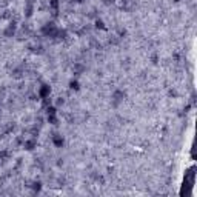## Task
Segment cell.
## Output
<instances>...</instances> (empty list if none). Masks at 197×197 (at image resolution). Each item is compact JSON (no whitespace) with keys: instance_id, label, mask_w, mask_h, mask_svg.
Listing matches in <instances>:
<instances>
[{"instance_id":"3957f363","label":"cell","mask_w":197,"mask_h":197,"mask_svg":"<svg viewBox=\"0 0 197 197\" xmlns=\"http://www.w3.org/2000/svg\"><path fill=\"white\" fill-rule=\"evenodd\" d=\"M69 85H71V88H73V89H79V83L77 82H71Z\"/></svg>"},{"instance_id":"7a4b0ae2","label":"cell","mask_w":197,"mask_h":197,"mask_svg":"<svg viewBox=\"0 0 197 197\" xmlns=\"http://www.w3.org/2000/svg\"><path fill=\"white\" fill-rule=\"evenodd\" d=\"M52 140H54V145L56 146H62L63 145V139L62 137H57V136H56V137H52Z\"/></svg>"},{"instance_id":"6da1fadb","label":"cell","mask_w":197,"mask_h":197,"mask_svg":"<svg viewBox=\"0 0 197 197\" xmlns=\"http://www.w3.org/2000/svg\"><path fill=\"white\" fill-rule=\"evenodd\" d=\"M23 146L26 148L28 151H31V149H34V146H36V140H26V142L23 143Z\"/></svg>"}]
</instances>
